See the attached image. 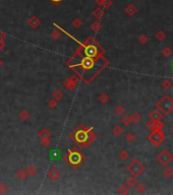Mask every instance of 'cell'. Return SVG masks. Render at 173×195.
<instances>
[{"label": "cell", "mask_w": 173, "mask_h": 195, "mask_svg": "<svg viewBox=\"0 0 173 195\" xmlns=\"http://www.w3.org/2000/svg\"><path fill=\"white\" fill-rule=\"evenodd\" d=\"M28 176H29V175H28L27 170H20L18 173H16V177H18L20 180H25V178L28 177Z\"/></svg>", "instance_id": "obj_11"}, {"label": "cell", "mask_w": 173, "mask_h": 195, "mask_svg": "<svg viewBox=\"0 0 173 195\" xmlns=\"http://www.w3.org/2000/svg\"><path fill=\"white\" fill-rule=\"evenodd\" d=\"M108 99H109L108 95H106V94H102V95L99 97V101L101 103H106V102H108Z\"/></svg>", "instance_id": "obj_20"}, {"label": "cell", "mask_w": 173, "mask_h": 195, "mask_svg": "<svg viewBox=\"0 0 173 195\" xmlns=\"http://www.w3.org/2000/svg\"><path fill=\"white\" fill-rule=\"evenodd\" d=\"M56 106H57V103H56V100H55V99H51V100L48 102V107L50 109H55Z\"/></svg>", "instance_id": "obj_16"}, {"label": "cell", "mask_w": 173, "mask_h": 195, "mask_svg": "<svg viewBox=\"0 0 173 195\" xmlns=\"http://www.w3.org/2000/svg\"><path fill=\"white\" fill-rule=\"evenodd\" d=\"M63 85L68 89H73L74 87H76V80H74V79H72V78H68V79H66V80H64Z\"/></svg>", "instance_id": "obj_5"}, {"label": "cell", "mask_w": 173, "mask_h": 195, "mask_svg": "<svg viewBox=\"0 0 173 195\" xmlns=\"http://www.w3.org/2000/svg\"><path fill=\"white\" fill-rule=\"evenodd\" d=\"M80 160H82V156H80V153H71L69 156V161L71 164H78V163L80 162Z\"/></svg>", "instance_id": "obj_4"}, {"label": "cell", "mask_w": 173, "mask_h": 195, "mask_svg": "<svg viewBox=\"0 0 173 195\" xmlns=\"http://www.w3.org/2000/svg\"><path fill=\"white\" fill-rule=\"evenodd\" d=\"M76 139L78 141H80V142H83V141H85L87 139V134L84 131H80L76 134Z\"/></svg>", "instance_id": "obj_14"}, {"label": "cell", "mask_w": 173, "mask_h": 195, "mask_svg": "<svg viewBox=\"0 0 173 195\" xmlns=\"http://www.w3.org/2000/svg\"><path fill=\"white\" fill-rule=\"evenodd\" d=\"M93 14H94V16H95L96 18H99V20H100V18H103V15H104V11H103V9H101V8L98 7L97 9L94 10Z\"/></svg>", "instance_id": "obj_10"}, {"label": "cell", "mask_w": 173, "mask_h": 195, "mask_svg": "<svg viewBox=\"0 0 173 195\" xmlns=\"http://www.w3.org/2000/svg\"><path fill=\"white\" fill-rule=\"evenodd\" d=\"M63 98V93L60 89H56V91L53 93V99H55L56 101H60Z\"/></svg>", "instance_id": "obj_12"}, {"label": "cell", "mask_w": 173, "mask_h": 195, "mask_svg": "<svg viewBox=\"0 0 173 195\" xmlns=\"http://www.w3.org/2000/svg\"><path fill=\"white\" fill-rule=\"evenodd\" d=\"M127 156H129V153H127L126 151H121L120 153H119V158H121V160H126Z\"/></svg>", "instance_id": "obj_18"}, {"label": "cell", "mask_w": 173, "mask_h": 195, "mask_svg": "<svg viewBox=\"0 0 173 195\" xmlns=\"http://www.w3.org/2000/svg\"><path fill=\"white\" fill-rule=\"evenodd\" d=\"M27 172H28V175L34 176L36 174V168L34 166H30L29 168L27 169Z\"/></svg>", "instance_id": "obj_17"}, {"label": "cell", "mask_w": 173, "mask_h": 195, "mask_svg": "<svg viewBox=\"0 0 173 195\" xmlns=\"http://www.w3.org/2000/svg\"><path fill=\"white\" fill-rule=\"evenodd\" d=\"M51 36H52V37L54 38V39H56V38H59V37H60V33H59L58 31H56V32H53V33H52V35H51Z\"/></svg>", "instance_id": "obj_26"}, {"label": "cell", "mask_w": 173, "mask_h": 195, "mask_svg": "<svg viewBox=\"0 0 173 195\" xmlns=\"http://www.w3.org/2000/svg\"><path fill=\"white\" fill-rule=\"evenodd\" d=\"M122 132H123V130L120 126H115L114 129H113V133H114L116 136H120L121 134H122Z\"/></svg>", "instance_id": "obj_15"}, {"label": "cell", "mask_w": 173, "mask_h": 195, "mask_svg": "<svg viewBox=\"0 0 173 195\" xmlns=\"http://www.w3.org/2000/svg\"><path fill=\"white\" fill-rule=\"evenodd\" d=\"M1 66H2V60L0 59V68H1Z\"/></svg>", "instance_id": "obj_31"}, {"label": "cell", "mask_w": 173, "mask_h": 195, "mask_svg": "<svg viewBox=\"0 0 173 195\" xmlns=\"http://www.w3.org/2000/svg\"><path fill=\"white\" fill-rule=\"evenodd\" d=\"M48 177L50 178L52 181H57V180L60 178V172H59L58 169L56 168H52L49 170L48 172Z\"/></svg>", "instance_id": "obj_3"}, {"label": "cell", "mask_w": 173, "mask_h": 195, "mask_svg": "<svg viewBox=\"0 0 173 195\" xmlns=\"http://www.w3.org/2000/svg\"><path fill=\"white\" fill-rule=\"evenodd\" d=\"M145 170V167H143L142 163L138 160H134L131 164L127 167V171L132 174L133 176H138L143 173V171Z\"/></svg>", "instance_id": "obj_1"}, {"label": "cell", "mask_w": 173, "mask_h": 195, "mask_svg": "<svg viewBox=\"0 0 173 195\" xmlns=\"http://www.w3.org/2000/svg\"><path fill=\"white\" fill-rule=\"evenodd\" d=\"M86 53L89 57H93V56H95V54L97 53V50H96L95 47L89 46V47H87V49H86Z\"/></svg>", "instance_id": "obj_9"}, {"label": "cell", "mask_w": 173, "mask_h": 195, "mask_svg": "<svg viewBox=\"0 0 173 195\" xmlns=\"http://www.w3.org/2000/svg\"><path fill=\"white\" fill-rule=\"evenodd\" d=\"M50 158L51 160H54V161H57L60 158V151L59 149H51L50 151Z\"/></svg>", "instance_id": "obj_7"}, {"label": "cell", "mask_w": 173, "mask_h": 195, "mask_svg": "<svg viewBox=\"0 0 173 195\" xmlns=\"http://www.w3.org/2000/svg\"><path fill=\"white\" fill-rule=\"evenodd\" d=\"M122 122L125 124V125H129L130 123V118H124V119L122 120Z\"/></svg>", "instance_id": "obj_27"}, {"label": "cell", "mask_w": 173, "mask_h": 195, "mask_svg": "<svg viewBox=\"0 0 173 195\" xmlns=\"http://www.w3.org/2000/svg\"><path fill=\"white\" fill-rule=\"evenodd\" d=\"M30 116H31V115H30V113L28 112V111H25V110L22 111V112L20 113V115H18L20 119L23 120V121H27V120L30 118Z\"/></svg>", "instance_id": "obj_13"}, {"label": "cell", "mask_w": 173, "mask_h": 195, "mask_svg": "<svg viewBox=\"0 0 173 195\" xmlns=\"http://www.w3.org/2000/svg\"><path fill=\"white\" fill-rule=\"evenodd\" d=\"M7 191V186L4 185V184H1L0 185V193H5Z\"/></svg>", "instance_id": "obj_24"}, {"label": "cell", "mask_w": 173, "mask_h": 195, "mask_svg": "<svg viewBox=\"0 0 173 195\" xmlns=\"http://www.w3.org/2000/svg\"><path fill=\"white\" fill-rule=\"evenodd\" d=\"M127 183L129 184V185H134V181H133V179H132V178H129V180H127Z\"/></svg>", "instance_id": "obj_28"}, {"label": "cell", "mask_w": 173, "mask_h": 195, "mask_svg": "<svg viewBox=\"0 0 173 195\" xmlns=\"http://www.w3.org/2000/svg\"><path fill=\"white\" fill-rule=\"evenodd\" d=\"M38 136H39V138L41 139V142L42 144L45 145V146H48L49 144L51 143V132L49 129H47V128H42V129H40L39 133H38Z\"/></svg>", "instance_id": "obj_2"}, {"label": "cell", "mask_w": 173, "mask_h": 195, "mask_svg": "<svg viewBox=\"0 0 173 195\" xmlns=\"http://www.w3.org/2000/svg\"><path fill=\"white\" fill-rule=\"evenodd\" d=\"M83 66H85L87 68L90 67V66H92V61L89 58H86L84 60V62H83Z\"/></svg>", "instance_id": "obj_22"}, {"label": "cell", "mask_w": 173, "mask_h": 195, "mask_svg": "<svg viewBox=\"0 0 173 195\" xmlns=\"http://www.w3.org/2000/svg\"><path fill=\"white\" fill-rule=\"evenodd\" d=\"M133 139H134L133 134H132V133H127V135H126V140L127 141H132Z\"/></svg>", "instance_id": "obj_25"}, {"label": "cell", "mask_w": 173, "mask_h": 195, "mask_svg": "<svg viewBox=\"0 0 173 195\" xmlns=\"http://www.w3.org/2000/svg\"><path fill=\"white\" fill-rule=\"evenodd\" d=\"M114 112L116 113V114H119V115H120V114H122V113L124 112V110H123V109H122V107H121V106H118L116 109H115V111H114Z\"/></svg>", "instance_id": "obj_23"}, {"label": "cell", "mask_w": 173, "mask_h": 195, "mask_svg": "<svg viewBox=\"0 0 173 195\" xmlns=\"http://www.w3.org/2000/svg\"><path fill=\"white\" fill-rule=\"evenodd\" d=\"M4 38H5V35H4V34H3V32L0 31V41L4 40Z\"/></svg>", "instance_id": "obj_29"}, {"label": "cell", "mask_w": 173, "mask_h": 195, "mask_svg": "<svg viewBox=\"0 0 173 195\" xmlns=\"http://www.w3.org/2000/svg\"><path fill=\"white\" fill-rule=\"evenodd\" d=\"M91 29L93 30V31L95 32H98L100 30V23H98V21H96V23H93L91 25Z\"/></svg>", "instance_id": "obj_19"}, {"label": "cell", "mask_w": 173, "mask_h": 195, "mask_svg": "<svg viewBox=\"0 0 173 195\" xmlns=\"http://www.w3.org/2000/svg\"><path fill=\"white\" fill-rule=\"evenodd\" d=\"M53 1H55V2H59L60 0H53Z\"/></svg>", "instance_id": "obj_32"}, {"label": "cell", "mask_w": 173, "mask_h": 195, "mask_svg": "<svg viewBox=\"0 0 173 195\" xmlns=\"http://www.w3.org/2000/svg\"><path fill=\"white\" fill-rule=\"evenodd\" d=\"M28 25H30L31 27H39V25H40V20H39V18H37V16H32L31 18L29 20V21H28Z\"/></svg>", "instance_id": "obj_6"}, {"label": "cell", "mask_w": 173, "mask_h": 195, "mask_svg": "<svg viewBox=\"0 0 173 195\" xmlns=\"http://www.w3.org/2000/svg\"><path fill=\"white\" fill-rule=\"evenodd\" d=\"M4 48V40L0 41V49H3Z\"/></svg>", "instance_id": "obj_30"}, {"label": "cell", "mask_w": 173, "mask_h": 195, "mask_svg": "<svg viewBox=\"0 0 173 195\" xmlns=\"http://www.w3.org/2000/svg\"><path fill=\"white\" fill-rule=\"evenodd\" d=\"M171 68H172V70H173V62H172V64H171Z\"/></svg>", "instance_id": "obj_33"}, {"label": "cell", "mask_w": 173, "mask_h": 195, "mask_svg": "<svg viewBox=\"0 0 173 195\" xmlns=\"http://www.w3.org/2000/svg\"><path fill=\"white\" fill-rule=\"evenodd\" d=\"M82 20H80V18H76V20H73V23H72V25H73V27H80V25H82Z\"/></svg>", "instance_id": "obj_21"}, {"label": "cell", "mask_w": 173, "mask_h": 195, "mask_svg": "<svg viewBox=\"0 0 173 195\" xmlns=\"http://www.w3.org/2000/svg\"><path fill=\"white\" fill-rule=\"evenodd\" d=\"M125 11H126V13L129 14V15H133V14L136 12V7L133 5V4H129V5L126 6Z\"/></svg>", "instance_id": "obj_8"}]
</instances>
